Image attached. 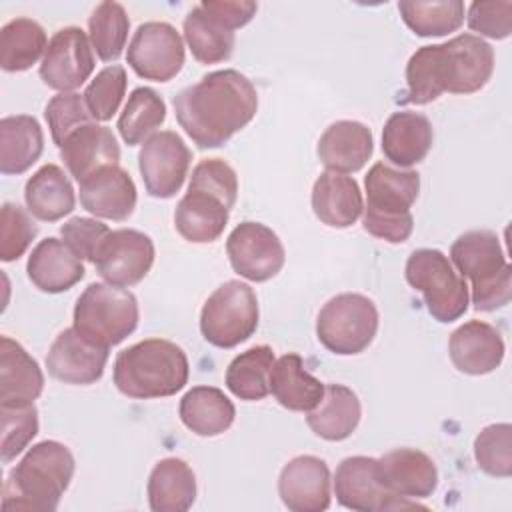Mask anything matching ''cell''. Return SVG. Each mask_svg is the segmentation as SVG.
I'll list each match as a JSON object with an SVG mask.
<instances>
[{
    "mask_svg": "<svg viewBox=\"0 0 512 512\" xmlns=\"http://www.w3.org/2000/svg\"><path fill=\"white\" fill-rule=\"evenodd\" d=\"M258 112L254 84L234 68L208 72L174 96L180 128L202 150L224 146Z\"/></svg>",
    "mask_w": 512,
    "mask_h": 512,
    "instance_id": "cell-1",
    "label": "cell"
},
{
    "mask_svg": "<svg viewBox=\"0 0 512 512\" xmlns=\"http://www.w3.org/2000/svg\"><path fill=\"white\" fill-rule=\"evenodd\" d=\"M494 72V50L476 34L418 48L406 64V102L424 106L450 94L482 90Z\"/></svg>",
    "mask_w": 512,
    "mask_h": 512,
    "instance_id": "cell-2",
    "label": "cell"
},
{
    "mask_svg": "<svg viewBox=\"0 0 512 512\" xmlns=\"http://www.w3.org/2000/svg\"><path fill=\"white\" fill-rule=\"evenodd\" d=\"M238 198V176L222 158L200 160L190 176L188 192L174 210L176 232L192 244H208L222 236Z\"/></svg>",
    "mask_w": 512,
    "mask_h": 512,
    "instance_id": "cell-3",
    "label": "cell"
},
{
    "mask_svg": "<svg viewBox=\"0 0 512 512\" xmlns=\"http://www.w3.org/2000/svg\"><path fill=\"white\" fill-rule=\"evenodd\" d=\"M74 468V456L66 444L56 440L34 444L10 470L2 492V508L54 512L70 486Z\"/></svg>",
    "mask_w": 512,
    "mask_h": 512,
    "instance_id": "cell-4",
    "label": "cell"
},
{
    "mask_svg": "<svg viewBox=\"0 0 512 512\" xmlns=\"http://www.w3.org/2000/svg\"><path fill=\"white\" fill-rule=\"evenodd\" d=\"M186 352L164 338H146L118 352L114 360L116 388L136 400L174 396L188 384Z\"/></svg>",
    "mask_w": 512,
    "mask_h": 512,
    "instance_id": "cell-5",
    "label": "cell"
},
{
    "mask_svg": "<svg viewBox=\"0 0 512 512\" xmlns=\"http://www.w3.org/2000/svg\"><path fill=\"white\" fill-rule=\"evenodd\" d=\"M364 188V230L390 244L406 242L414 230L410 208L420 192V174L376 162L364 178Z\"/></svg>",
    "mask_w": 512,
    "mask_h": 512,
    "instance_id": "cell-6",
    "label": "cell"
},
{
    "mask_svg": "<svg viewBox=\"0 0 512 512\" xmlns=\"http://www.w3.org/2000/svg\"><path fill=\"white\" fill-rule=\"evenodd\" d=\"M450 262L470 280L472 304L478 312L504 308L512 296V266L506 260L500 238L492 230H468L450 246Z\"/></svg>",
    "mask_w": 512,
    "mask_h": 512,
    "instance_id": "cell-7",
    "label": "cell"
},
{
    "mask_svg": "<svg viewBox=\"0 0 512 512\" xmlns=\"http://www.w3.org/2000/svg\"><path fill=\"white\" fill-rule=\"evenodd\" d=\"M136 296L108 282H92L74 306V328L98 346L112 348L124 342L138 326Z\"/></svg>",
    "mask_w": 512,
    "mask_h": 512,
    "instance_id": "cell-8",
    "label": "cell"
},
{
    "mask_svg": "<svg viewBox=\"0 0 512 512\" xmlns=\"http://www.w3.org/2000/svg\"><path fill=\"white\" fill-rule=\"evenodd\" d=\"M404 276L406 282L422 294L434 320L448 324L468 310V282L456 272L444 252L436 248L414 250L406 260Z\"/></svg>",
    "mask_w": 512,
    "mask_h": 512,
    "instance_id": "cell-9",
    "label": "cell"
},
{
    "mask_svg": "<svg viewBox=\"0 0 512 512\" xmlns=\"http://www.w3.org/2000/svg\"><path fill=\"white\" fill-rule=\"evenodd\" d=\"M376 304L358 292L330 298L316 316L318 342L332 354L354 356L364 352L378 332Z\"/></svg>",
    "mask_w": 512,
    "mask_h": 512,
    "instance_id": "cell-10",
    "label": "cell"
},
{
    "mask_svg": "<svg viewBox=\"0 0 512 512\" xmlns=\"http://www.w3.org/2000/svg\"><path fill=\"white\" fill-rule=\"evenodd\" d=\"M260 308L256 292L240 280L220 284L204 302L200 332L216 348H234L258 328Z\"/></svg>",
    "mask_w": 512,
    "mask_h": 512,
    "instance_id": "cell-11",
    "label": "cell"
},
{
    "mask_svg": "<svg viewBox=\"0 0 512 512\" xmlns=\"http://www.w3.org/2000/svg\"><path fill=\"white\" fill-rule=\"evenodd\" d=\"M334 496L340 506L358 512H386L420 508L416 500L390 494L378 478V458L348 456L344 458L332 480Z\"/></svg>",
    "mask_w": 512,
    "mask_h": 512,
    "instance_id": "cell-12",
    "label": "cell"
},
{
    "mask_svg": "<svg viewBox=\"0 0 512 512\" xmlns=\"http://www.w3.org/2000/svg\"><path fill=\"white\" fill-rule=\"evenodd\" d=\"M184 40L168 22H144L136 28L126 60L130 68L144 80L168 82L184 66Z\"/></svg>",
    "mask_w": 512,
    "mask_h": 512,
    "instance_id": "cell-13",
    "label": "cell"
},
{
    "mask_svg": "<svg viewBox=\"0 0 512 512\" xmlns=\"http://www.w3.org/2000/svg\"><path fill=\"white\" fill-rule=\"evenodd\" d=\"M190 162L192 152L180 134L174 130L152 134L138 152V170L146 192L160 200L176 196L188 176Z\"/></svg>",
    "mask_w": 512,
    "mask_h": 512,
    "instance_id": "cell-14",
    "label": "cell"
},
{
    "mask_svg": "<svg viewBox=\"0 0 512 512\" xmlns=\"http://www.w3.org/2000/svg\"><path fill=\"white\" fill-rule=\"evenodd\" d=\"M226 254L236 274L250 282L274 278L286 260L278 234L262 222H240L226 240Z\"/></svg>",
    "mask_w": 512,
    "mask_h": 512,
    "instance_id": "cell-15",
    "label": "cell"
},
{
    "mask_svg": "<svg viewBox=\"0 0 512 512\" xmlns=\"http://www.w3.org/2000/svg\"><path fill=\"white\" fill-rule=\"evenodd\" d=\"M94 72V48L86 32L66 26L54 32L40 60L42 82L58 92H74Z\"/></svg>",
    "mask_w": 512,
    "mask_h": 512,
    "instance_id": "cell-16",
    "label": "cell"
},
{
    "mask_svg": "<svg viewBox=\"0 0 512 512\" xmlns=\"http://www.w3.org/2000/svg\"><path fill=\"white\" fill-rule=\"evenodd\" d=\"M154 256V242L148 234L134 228H118L104 238L94 266L104 282L128 288L144 280Z\"/></svg>",
    "mask_w": 512,
    "mask_h": 512,
    "instance_id": "cell-17",
    "label": "cell"
},
{
    "mask_svg": "<svg viewBox=\"0 0 512 512\" xmlns=\"http://www.w3.org/2000/svg\"><path fill=\"white\" fill-rule=\"evenodd\" d=\"M110 348L98 346L86 336H82L74 326L62 330L48 354L46 368L48 374L64 384L88 386L102 378Z\"/></svg>",
    "mask_w": 512,
    "mask_h": 512,
    "instance_id": "cell-18",
    "label": "cell"
},
{
    "mask_svg": "<svg viewBox=\"0 0 512 512\" xmlns=\"http://www.w3.org/2000/svg\"><path fill=\"white\" fill-rule=\"evenodd\" d=\"M330 468L312 454L284 464L278 476V496L292 512H322L330 506Z\"/></svg>",
    "mask_w": 512,
    "mask_h": 512,
    "instance_id": "cell-19",
    "label": "cell"
},
{
    "mask_svg": "<svg viewBox=\"0 0 512 512\" xmlns=\"http://www.w3.org/2000/svg\"><path fill=\"white\" fill-rule=\"evenodd\" d=\"M378 478L390 494L420 500L434 494L438 486V468L422 450L396 448L378 458Z\"/></svg>",
    "mask_w": 512,
    "mask_h": 512,
    "instance_id": "cell-20",
    "label": "cell"
},
{
    "mask_svg": "<svg viewBox=\"0 0 512 512\" xmlns=\"http://www.w3.org/2000/svg\"><path fill=\"white\" fill-rule=\"evenodd\" d=\"M80 204L96 218L122 222L136 208V184L120 166H104L80 182Z\"/></svg>",
    "mask_w": 512,
    "mask_h": 512,
    "instance_id": "cell-21",
    "label": "cell"
},
{
    "mask_svg": "<svg viewBox=\"0 0 512 512\" xmlns=\"http://www.w3.org/2000/svg\"><path fill=\"white\" fill-rule=\"evenodd\" d=\"M448 352L458 372L482 376L494 372L502 364L506 346L502 334L492 324L470 320L450 334Z\"/></svg>",
    "mask_w": 512,
    "mask_h": 512,
    "instance_id": "cell-22",
    "label": "cell"
},
{
    "mask_svg": "<svg viewBox=\"0 0 512 512\" xmlns=\"http://www.w3.org/2000/svg\"><path fill=\"white\" fill-rule=\"evenodd\" d=\"M374 152L372 130L358 120H338L330 124L316 146L318 160L328 172L354 174Z\"/></svg>",
    "mask_w": 512,
    "mask_h": 512,
    "instance_id": "cell-23",
    "label": "cell"
},
{
    "mask_svg": "<svg viewBox=\"0 0 512 512\" xmlns=\"http://www.w3.org/2000/svg\"><path fill=\"white\" fill-rule=\"evenodd\" d=\"M82 258L54 236L40 240L26 262L28 280L46 294H60L70 290L84 278Z\"/></svg>",
    "mask_w": 512,
    "mask_h": 512,
    "instance_id": "cell-24",
    "label": "cell"
},
{
    "mask_svg": "<svg viewBox=\"0 0 512 512\" xmlns=\"http://www.w3.org/2000/svg\"><path fill=\"white\" fill-rule=\"evenodd\" d=\"M60 158L70 176L80 184L104 166H118L120 146L110 128L90 122L74 130L60 148Z\"/></svg>",
    "mask_w": 512,
    "mask_h": 512,
    "instance_id": "cell-25",
    "label": "cell"
},
{
    "mask_svg": "<svg viewBox=\"0 0 512 512\" xmlns=\"http://www.w3.org/2000/svg\"><path fill=\"white\" fill-rule=\"evenodd\" d=\"M44 390V374L26 348L10 336L0 338V406H30Z\"/></svg>",
    "mask_w": 512,
    "mask_h": 512,
    "instance_id": "cell-26",
    "label": "cell"
},
{
    "mask_svg": "<svg viewBox=\"0 0 512 512\" xmlns=\"http://www.w3.org/2000/svg\"><path fill=\"white\" fill-rule=\"evenodd\" d=\"M432 142V122L420 112H394L382 128V152L398 168H410L422 162L428 156Z\"/></svg>",
    "mask_w": 512,
    "mask_h": 512,
    "instance_id": "cell-27",
    "label": "cell"
},
{
    "mask_svg": "<svg viewBox=\"0 0 512 512\" xmlns=\"http://www.w3.org/2000/svg\"><path fill=\"white\" fill-rule=\"evenodd\" d=\"M312 210L330 228L352 226L364 210L358 182L346 174L322 172L312 186Z\"/></svg>",
    "mask_w": 512,
    "mask_h": 512,
    "instance_id": "cell-28",
    "label": "cell"
},
{
    "mask_svg": "<svg viewBox=\"0 0 512 512\" xmlns=\"http://www.w3.org/2000/svg\"><path fill=\"white\" fill-rule=\"evenodd\" d=\"M146 494L152 512H186L196 500V474L182 458H162L148 476Z\"/></svg>",
    "mask_w": 512,
    "mask_h": 512,
    "instance_id": "cell-29",
    "label": "cell"
},
{
    "mask_svg": "<svg viewBox=\"0 0 512 512\" xmlns=\"http://www.w3.org/2000/svg\"><path fill=\"white\" fill-rule=\"evenodd\" d=\"M362 418L356 392L344 384H326L320 404L308 412V428L322 440L340 442L352 436Z\"/></svg>",
    "mask_w": 512,
    "mask_h": 512,
    "instance_id": "cell-30",
    "label": "cell"
},
{
    "mask_svg": "<svg viewBox=\"0 0 512 512\" xmlns=\"http://www.w3.org/2000/svg\"><path fill=\"white\" fill-rule=\"evenodd\" d=\"M26 210L42 222H58L76 206L70 178L58 164L40 166L24 186Z\"/></svg>",
    "mask_w": 512,
    "mask_h": 512,
    "instance_id": "cell-31",
    "label": "cell"
},
{
    "mask_svg": "<svg viewBox=\"0 0 512 512\" xmlns=\"http://www.w3.org/2000/svg\"><path fill=\"white\" fill-rule=\"evenodd\" d=\"M270 392L282 408L310 412L320 404L324 384L306 370L298 354L290 352L274 362L270 370Z\"/></svg>",
    "mask_w": 512,
    "mask_h": 512,
    "instance_id": "cell-32",
    "label": "cell"
},
{
    "mask_svg": "<svg viewBox=\"0 0 512 512\" xmlns=\"http://www.w3.org/2000/svg\"><path fill=\"white\" fill-rule=\"evenodd\" d=\"M182 424L204 438L224 434L234 418V402L216 386H194L190 388L178 406Z\"/></svg>",
    "mask_w": 512,
    "mask_h": 512,
    "instance_id": "cell-33",
    "label": "cell"
},
{
    "mask_svg": "<svg viewBox=\"0 0 512 512\" xmlns=\"http://www.w3.org/2000/svg\"><path fill=\"white\" fill-rule=\"evenodd\" d=\"M44 150V132L34 116L16 114L0 120V172L24 174Z\"/></svg>",
    "mask_w": 512,
    "mask_h": 512,
    "instance_id": "cell-34",
    "label": "cell"
},
{
    "mask_svg": "<svg viewBox=\"0 0 512 512\" xmlns=\"http://www.w3.org/2000/svg\"><path fill=\"white\" fill-rule=\"evenodd\" d=\"M274 362V350L268 344L240 352L226 368V388L246 402L264 400L270 394V370Z\"/></svg>",
    "mask_w": 512,
    "mask_h": 512,
    "instance_id": "cell-35",
    "label": "cell"
},
{
    "mask_svg": "<svg viewBox=\"0 0 512 512\" xmlns=\"http://www.w3.org/2000/svg\"><path fill=\"white\" fill-rule=\"evenodd\" d=\"M44 28L26 16L6 22L0 30V66L4 72H24L46 52Z\"/></svg>",
    "mask_w": 512,
    "mask_h": 512,
    "instance_id": "cell-36",
    "label": "cell"
},
{
    "mask_svg": "<svg viewBox=\"0 0 512 512\" xmlns=\"http://www.w3.org/2000/svg\"><path fill=\"white\" fill-rule=\"evenodd\" d=\"M164 120L166 102L162 96L148 86H138L130 92L128 102L118 116L116 128L128 146H138L156 134Z\"/></svg>",
    "mask_w": 512,
    "mask_h": 512,
    "instance_id": "cell-37",
    "label": "cell"
},
{
    "mask_svg": "<svg viewBox=\"0 0 512 512\" xmlns=\"http://www.w3.org/2000/svg\"><path fill=\"white\" fill-rule=\"evenodd\" d=\"M184 40L200 64H218L228 60L236 44L234 32L210 18L200 4L184 18Z\"/></svg>",
    "mask_w": 512,
    "mask_h": 512,
    "instance_id": "cell-38",
    "label": "cell"
},
{
    "mask_svg": "<svg viewBox=\"0 0 512 512\" xmlns=\"http://www.w3.org/2000/svg\"><path fill=\"white\" fill-rule=\"evenodd\" d=\"M398 12L404 24L422 38L446 36L464 22V2L460 0H402Z\"/></svg>",
    "mask_w": 512,
    "mask_h": 512,
    "instance_id": "cell-39",
    "label": "cell"
},
{
    "mask_svg": "<svg viewBox=\"0 0 512 512\" xmlns=\"http://www.w3.org/2000/svg\"><path fill=\"white\" fill-rule=\"evenodd\" d=\"M128 30V12L118 2H100L88 18V38L102 62H114L122 56Z\"/></svg>",
    "mask_w": 512,
    "mask_h": 512,
    "instance_id": "cell-40",
    "label": "cell"
},
{
    "mask_svg": "<svg viewBox=\"0 0 512 512\" xmlns=\"http://www.w3.org/2000/svg\"><path fill=\"white\" fill-rule=\"evenodd\" d=\"M474 458L488 476L508 478L512 474V426L508 422L484 426L474 438Z\"/></svg>",
    "mask_w": 512,
    "mask_h": 512,
    "instance_id": "cell-41",
    "label": "cell"
},
{
    "mask_svg": "<svg viewBox=\"0 0 512 512\" xmlns=\"http://www.w3.org/2000/svg\"><path fill=\"white\" fill-rule=\"evenodd\" d=\"M126 70L120 64L102 68L84 90V102L94 122H108L118 112L126 94Z\"/></svg>",
    "mask_w": 512,
    "mask_h": 512,
    "instance_id": "cell-42",
    "label": "cell"
},
{
    "mask_svg": "<svg viewBox=\"0 0 512 512\" xmlns=\"http://www.w3.org/2000/svg\"><path fill=\"white\" fill-rule=\"evenodd\" d=\"M44 118L48 122L52 140L58 148H62L64 140L84 124L94 122L84 94L78 92H58L52 96L44 108Z\"/></svg>",
    "mask_w": 512,
    "mask_h": 512,
    "instance_id": "cell-43",
    "label": "cell"
},
{
    "mask_svg": "<svg viewBox=\"0 0 512 512\" xmlns=\"http://www.w3.org/2000/svg\"><path fill=\"white\" fill-rule=\"evenodd\" d=\"M38 234V226L30 214L12 202H4L0 210V260L14 262L32 244Z\"/></svg>",
    "mask_w": 512,
    "mask_h": 512,
    "instance_id": "cell-44",
    "label": "cell"
},
{
    "mask_svg": "<svg viewBox=\"0 0 512 512\" xmlns=\"http://www.w3.org/2000/svg\"><path fill=\"white\" fill-rule=\"evenodd\" d=\"M0 420H2V442H0V454L2 462L8 464L14 460L38 434V410L34 404L20 406V408H8L0 406Z\"/></svg>",
    "mask_w": 512,
    "mask_h": 512,
    "instance_id": "cell-45",
    "label": "cell"
},
{
    "mask_svg": "<svg viewBox=\"0 0 512 512\" xmlns=\"http://www.w3.org/2000/svg\"><path fill=\"white\" fill-rule=\"evenodd\" d=\"M468 28L492 40H504L512 34V2L510 0H482L468 6Z\"/></svg>",
    "mask_w": 512,
    "mask_h": 512,
    "instance_id": "cell-46",
    "label": "cell"
},
{
    "mask_svg": "<svg viewBox=\"0 0 512 512\" xmlns=\"http://www.w3.org/2000/svg\"><path fill=\"white\" fill-rule=\"evenodd\" d=\"M62 240L82 258L88 262L96 260V254L104 242V238L110 234V228L102 224L96 218L86 216H74L68 222L60 226Z\"/></svg>",
    "mask_w": 512,
    "mask_h": 512,
    "instance_id": "cell-47",
    "label": "cell"
},
{
    "mask_svg": "<svg viewBox=\"0 0 512 512\" xmlns=\"http://www.w3.org/2000/svg\"><path fill=\"white\" fill-rule=\"evenodd\" d=\"M200 8L218 24L234 32L256 16L258 4L252 0H204L200 2Z\"/></svg>",
    "mask_w": 512,
    "mask_h": 512,
    "instance_id": "cell-48",
    "label": "cell"
}]
</instances>
